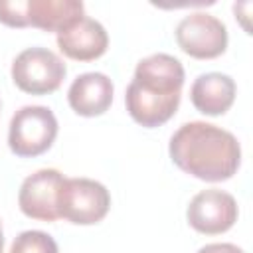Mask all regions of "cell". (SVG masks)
I'll use <instances>...</instances> for the list:
<instances>
[{"label":"cell","mask_w":253,"mask_h":253,"mask_svg":"<svg viewBox=\"0 0 253 253\" xmlns=\"http://www.w3.org/2000/svg\"><path fill=\"white\" fill-rule=\"evenodd\" d=\"M10 253H59V249L51 235H47L45 231L30 229L22 231L14 239Z\"/></svg>","instance_id":"4fadbf2b"},{"label":"cell","mask_w":253,"mask_h":253,"mask_svg":"<svg viewBox=\"0 0 253 253\" xmlns=\"http://www.w3.org/2000/svg\"><path fill=\"white\" fill-rule=\"evenodd\" d=\"M79 0H26V26L43 32H61L73 20L83 16Z\"/></svg>","instance_id":"7c38bea8"},{"label":"cell","mask_w":253,"mask_h":253,"mask_svg":"<svg viewBox=\"0 0 253 253\" xmlns=\"http://www.w3.org/2000/svg\"><path fill=\"white\" fill-rule=\"evenodd\" d=\"M182 85L184 67L174 55L154 53L140 59L125 93L128 115L146 128L164 125L180 105Z\"/></svg>","instance_id":"7a4b0ae2"},{"label":"cell","mask_w":253,"mask_h":253,"mask_svg":"<svg viewBox=\"0 0 253 253\" xmlns=\"http://www.w3.org/2000/svg\"><path fill=\"white\" fill-rule=\"evenodd\" d=\"M0 22L10 28H26V0H0Z\"/></svg>","instance_id":"5bb4252c"},{"label":"cell","mask_w":253,"mask_h":253,"mask_svg":"<svg viewBox=\"0 0 253 253\" xmlns=\"http://www.w3.org/2000/svg\"><path fill=\"white\" fill-rule=\"evenodd\" d=\"M168 152L182 172L204 182L229 180L241 162L237 138L229 130L204 121L182 125L172 134Z\"/></svg>","instance_id":"6da1fadb"},{"label":"cell","mask_w":253,"mask_h":253,"mask_svg":"<svg viewBox=\"0 0 253 253\" xmlns=\"http://www.w3.org/2000/svg\"><path fill=\"white\" fill-rule=\"evenodd\" d=\"M59 217L77 223V225H93L101 221L111 208L109 190L89 178H65L59 190Z\"/></svg>","instance_id":"5b68a950"},{"label":"cell","mask_w":253,"mask_h":253,"mask_svg":"<svg viewBox=\"0 0 253 253\" xmlns=\"http://www.w3.org/2000/svg\"><path fill=\"white\" fill-rule=\"evenodd\" d=\"M57 136L55 115L42 105H26L10 121L8 144L16 156L34 158L43 154Z\"/></svg>","instance_id":"3957f363"},{"label":"cell","mask_w":253,"mask_h":253,"mask_svg":"<svg viewBox=\"0 0 253 253\" xmlns=\"http://www.w3.org/2000/svg\"><path fill=\"white\" fill-rule=\"evenodd\" d=\"M65 182V176L55 168H42L30 174L18 194V204L24 215L40 221H55L59 217V190Z\"/></svg>","instance_id":"52a82bcc"},{"label":"cell","mask_w":253,"mask_h":253,"mask_svg":"<svg viewBox=\"0 0 253 253\" xmlns=\"http://www.w3.org/2000/svg\"><path fill=\"white\" fill-rule=\"evenodd\" d=\"M176 42L184 53L196 59H213L227 47V28L206 12L184 16L176 26Z\"/></svg>","instance_id":"8992f818"},{"label":"cell","mask_w":253,"mask_h":253,"mask_svg":"<svg viewBox=\"0 0 253 253\" xmlns=\"http://www.w3.org/2000/svg\"><path fill=\"white\" fill-rule=\"evenodd\" d=\"M198 253H243V251L233 243H210L204 245Z\"/></svg>","instance_id":"9a60e30c"},{"label":"cell","mask_w":253,"mask_h":253,"mask_svg":"<svg viewBox=\"0 0 253 253\" xmlns=\"http://www.w3.org/2000/svg\"><path fill=\"white\" fill-rule=\"evenodd\" d=\"M186 215H188V223L196 231L206 235H217L233 227L239 210L231 194L217 188H210L198 192L192 198Z\"/></svg>","instance_id":"ba28073f"},{"label":"cell","mask_w":253,"mask_h":253,"mask_svg":"<svg viewBox=\"0 0 253 253\" xmlns=\"http://www.w3.org/2000/svg\"><path fill=\"white\" fill-rule=\"evenodd\" d=\"M4 249V237H2V225H0V253Z\"/></svg>","instance_id":"2e32d148"},{"label":"cell","mask_w":253,"mask_h":253,"mask_svg":"<svg viewBox=\"0 0 253 253\" xmlns=\"http://www.w3.org/2000/svg\"><path fill=\"white\" fill-rule=\"evenodd\" d=\"M57 45L69 59L75 61H93L107 51L109 36L105 28L85 14L73 20L67 28L57 32Z\"/></svg>","instance_id":"9c48e42d"},{"label":"cell","mask_w":253,"mask_h":253,"mask_svg":"<svg viewBox=\"0 0 253 253\" xmlns=\"http://www.w3.org/2000/svg\"><path fill=\"white\" fill-rule=\"evenodd\" d=\"M192 105L210 117L223 115L235 101V81L225 73H202L190 89Z\"/></svg>","instance_id":"8fae6325"},{"label":"cell","mask_w":253,"mask_h":253,"mask_svg":"<svg viewBox=\"0 0 253 253\" xmlns=\"http://www.w3.org/2000/svg\"><path fill=\"white\" fill-rule=\"evenodd\" d=\"M113 81L105 73L89 71L79 75L69 91H67V101L69 107L81 115V117H99L103 115L111 103H113Z\"/></svg>","instance_id":"30bf717a"},{"label":"cell","mask_w":253,"mask_h":253,"mask_svg":"<svg viewBox=\"0 0 253 253\" xmlns=\"http://www.w3.org/2000/svg\"><path fill=\"white\" fill-rule=\"evenodd\" d=\"M65 63L45 47H28L16 55L12 63V81L30 95L53 93L65 79Z\"/></svg>","instance_id":"277c9868"}]
</instances>
